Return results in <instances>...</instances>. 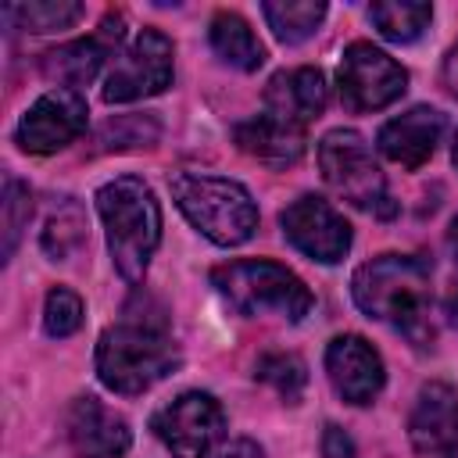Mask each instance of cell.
Segmentation results:
<instances>
[{"label": "cell", "instance_id": "2", "mask_svg": "<svg viewBox=\"0 0 458 458\" xmlns=\"http://www.w3.org/2000/svg\"><path fill=\"white\" fill-rule=\"evenodd\" d=\"M179 369V347L161 315H143L132 304L122 322L107 326L97 340V376L114 394H143Z\"/></svg>", "mask_w": 458, "mask_h": 458}, {"label": "cell", "instance_id": "25", "mask_svg": "<svg viewBox=\"0 0 458 458\" xmlns=\"http://www.w3.org/2000/svg\"><path fill=\"white\" fill-rule=\"evenodd\" d=\"M0 218H4V261L14 254L29 218H32V193L21 179L7 175L4 179V200H0Z\"/></svg>", "mask_w": 458, "mask_h": 458}, {"label": "cell", "instance_id": "10", "mask_svg": "<svg viewBox=\"0 0 458 458\" xmlns=\"http://www.w3.org/2000/svg\"><path fill=\"white\" fill-rule=\"evenodd\" d=\"M86 122H89L86 97L79 89L57 86L21 114L14 140L25 154H54L72 140H79L86 132Z\"/></svg>", "mask_w": 458, "mask_h": 458}, {"label": "cell", "instance_id": "21", "mask_svg": "<svg viewBox=\"0 0 458 458\" xmlns=\"http://www.w3.org/2000/svg\"><path fill=\"white\" fill-rule=\"evenodd\" d=\"M261 14H265L268 29L276 32V39L304 43L318 32V25L326 18V4H315V0H265Z\"/></svg>", "mask_w": 458, "mask_h": 458}, {"label": "cell", "instance_id": "23", "mask_svg": "<svg viewBox=\"0 0 458 458\" xmlns=\"http://www.w3.org/2000/svg\"><path fill=\"white\" fill-rule=\"evenodd\" d=\"M86 240V215L82 208L72 200V197H61L47 218V229H43V250L54 258V261H68Z\"/></svg>", "mask_w": 458, "mask_h": 458}, {"label": "cell", "instance_id": "7", "mask_svg": "<svg viewBox=\"0 0 458 458\" xmlns=\"http://www.w3.org/2000/svg\"><path fill=\"white\" fill-rule=\"evenodd\" d=\"M175 75V47L165 32L143 29L111 64L104 79L107 104H132L154 93H165Z\"/></svg>", "mask_w": 458, "mask_h": 458}, {"label": "cell", "instance_id": "3", "mask_svg": "<svg viewBox=\"0 0 458 458\" xmlns=\"http://www.w3.org/2000/svg\"><path fill=\"white\" fill-rule=\"evenodd\" d=\"M97 211L118 276L140 283L161 243V208L154 190L136 175H118L97 190Z\"/></svg>", "mask_w": 458, "mask_h": 458}, {"label": "cell", "instance_id": "30", "mask_svg": "<svg viewBox=\"0 0 458 458\" xmlns=\"http://www.w3.org/2000/svg\"><path fill=\"white\" fill-rule=\"evenodd\" d=\"M444 311H447V318H451V326H458V286L447 293V301H444Z\"/></svg>", "mask_w": 458, "mask_h": 458}, {"label": "cell", "instance_id": "6", "mask_svg": "<svg viewBox=\"0 0 458 458\" xmlns=\"http://www.w3.org/2000/svg\"><path fill=\"white\" fill-rule=\"evenodd\" d=\"M318 168L326 186L347 204L390 218L397 208L386 190V175L369 147V140L354 129H333L318 140Z\"/></svg>", "mask_w": 458, "mask_h": 458}, {"label": "cell", "instance_id": "9", "mask_svg": "<svg viewBox=\"0 0 458 458\" xmlns=\"http://www.w3.org/2000/svg\"><path fill=\"white\" fill-rule=\"evenodd\" d=\"M336 89H340L344 107L379 111V107H390L394 100H401V93L408 89V72L379 47L358 39L340 57Z\"/></svg>", "mask_w": 458, "mask_h": 458}, {"label": "cell", "instance_id": "14", "mask_svg": "<svg viewBox=\"0 0 458 458\" xmlns=\"http://www.w3.org/2000/svg\"><path fill=\"white\" fill-rule=\"evenodd\" d=\"M68 440L82 458H122L132 444L125 415L107 408L100 397L82 394L68 408Z\"/></svg>", "mask_w": 458, "mask_h": 458}, {"label": "cell", "instance_id": "26", "mask_svg": "<svg viewBox=\"0 0 458 458\" xmlns=\"http://www.w3.org/2000/svg\"><path fill=\"white\" fill-rule=\"evenodd\" d=\"M82 315H86L82 297L75 290H68V286H54L47 293V304H43V329L50 336H57V340L72 336L82 326Z\"/></svg>", "mask_w": 458, "mask_h": 458}, {"label": "cell", "instance_id": "16", "mask_svg": "<svg viewBox=\"0 0 458 458\" xmlns=\"http://www.w3.org/2000/svg\"><path fill=\"white\" fill-rule=\"evenodd\" d=\"M444 136V114L437 107H411L397 118H390L383 129H379V154L390 157L394 165L401 168H419L433 157L437 143Z\"/></svg>", "mask_w": 458, "mask_h": 458}, {"label": "cell", "instance_id": "28", "mask_svg": "<svg viewBox=\"0 0 458 458\" xmlns=\"http://www.w3.org/2000/svg\"><path fill=\"white\" fill-rule=\"evenodd\" d=\"M218 458H265V451L254 444V440H233V444H225L222 451H218Z\"/></svg>", "mask_w": 458, "mask_h": 458}, {"label": "cell", "instance_id": "31", "mask_svg": "<svg viewBox=\"0 0 458 458\" xmlns=\"http://www.w3.org/2000/svg\"><path fill=\"white\" fill-rule=\"evenodd\" d=\"M447 247H451V254H454V261H458V218H454L451 229H447Z\"/></svg>", "mask_w": 458, "mask_h": 458}, {"label": "cell", "instance_id": "15", "mask_svg": "<svg viewBox=\"0 0 458 458\" xmlns=\"http://www.w3.org/2000/svg\"><path fill=\"white\" fill-rule=\"evenodd\" d=\"M122 43V14H107L97 36L64 43L43 57V75L61 82L64 89H79L97 79L100 64L111 57V47Z\"/></svg>", "mask_w": 458, "mask_h": 458}, {"label": "cell", "instance_id": "8", "mask_svg": "<svg viewBox=\"0 0 458 458\" xmlns=\"http://www.w3.org/2000/svg\"><path fill=\"white\" fill-rule=\"evenodd\" d=\"M150 429L172 458H208L225 437V411L211 394L186 390L154 411Z\"/></svg>", "mask_w": 458, "mask_h": 458}, {"label": "cell", "instance_id": "29", "mask_svg": "<svg viewBox=\"0 0 458 458\" xmlns=\"http://www.w3.org/2000/svg\"><path fill=\"white\" fill-rule=\"evenodd\" d=\"M444 86L458 97V43L447 50V57H444Z\"/></svg>", "mask_w": 458, "mask_h": 458}, {"label": "cell", "instance_id": "13", "mask_svg": "<svg viewBox=\"0 0 458 458\" xmlns=\"http://www.w3.org/2000/svg\"><path fill=\"white\" fill-rule=\"evenodd\" d=\"M408 440L419 458H458V390L426 383L408 415Z\"/></svg>", "mask_w": 458, "mask_h": 458}, {"label": "cell", "instance_id": "11", "mask_svg": "<svg viewBox=\"0 0 458 458\" xmlns=\"http://www.w3.org/2000/svg\"><path fill=\"white\" fill-rule=\"evenodd\" d=\"M279 225H283V236L301 254H308L311 261L333 265V261H340L351 250V225H347V218L329 200H322L315 193L297 197L279 215Z\"/></svg>", "mask_w": 458, "mask_h": 458}, {"label": "cell", "instance_id": "4", "mask_svg": "<svg viewBox=\"0 0 458 458\" xmlns=\"http://www.w3.org/2000/svg\"><path fill=\"white\" fill-rule=\"evenodd\" d=\"M168 190L190 225L218 247H240L258 229V204L236 179L179 168L168 175Z\"/></svg>", "mask_w": 458, "mask_h": 458}, {"label": "cell", "instance_id": "18", "mask_svg": "<svg viewBox=\"0 0 458 458\" xmlns=\"http://www.w3.org/2000/svg\"><path fill=\"white\" fill-rule=\"evenodd\" d=\"M329 86L318 68H290L276 72L265 86V107L279 118H290L297 125H308L326 111Z\"/></svg>", "mask_w": 458, "mask_h": 458}, {"label": "cell", "instance_id": "22", "mask_svg": "<svg viewBox=\"0 0 458 458\" xmlns=\"http://www.w3.org/2000/svg\"><path fill=\"white\" fill-rule=\"evenodd\" d=\"M82 14H86V7L79 0H29V4H7L4 7V18L18 21V29H25V32L72 29Z\"/></svg>", "mask_w": 458, "mask_h": 458}, {"label": "cell", "instance_id": "5", "mask_svg": "<svg viewBox=\"0 0 458 458\" xmlns=\"http://www.w3.org/2000/svg\"><path fill=\"white\" fill-rule=\"evenodd\" d=\"M211 286L240 315H279L286 322H301L315 308V297L297 272L261 258L218 265L211 272Z\"/></svg>", "mask_w": 458, "mask_h": 458}, {"label": "cell", "instance_id": "1", "mask_svg": "<svg viewBox=\"0 0 458 458\" xmlns=\"http://www.w3.org/2000/svg\"><path fill=\"white\" fill-rule=\"evenodd\" d=\"M351 297L354 304L401 333L415 347H429L433 329V290H429V268L426 261L411 254H379L365 261L351 276Z\"/></svg>", "mask_w": 458, "mask_h": 458}, {"label": "cell", "instance_id": "32", "mask_svg": "<svg viewBox=\"0 0 458 458\" xmlns=\"http://www.w3.org/2000/svg\"><path fill=\"white\" fill-rule=\"evenodd\" d=\"M451 161H454V168H458V136H454V147H451Z\"/></svg>", "mask_w": 458, "mask_h": 458}, {"label": "cell", "instance_id": "19", "mask_svg": "<svg viewBox=\"0 0 458 458\" xmlns=\"http://www.w3.org/2000/svg\"><path fill=\"white\" fill-rule=\"evenodd\" d=\"M208 39H211V50L240 68V72H258L265 64V47L261 39L254 36V29L236 14V11H218L211 18V29H208Z\"/></svg>", "mask_w": 458, "mask_h": 458}, {"label": "cell", "instance_id": "12", "mask_svg": "<svg viewBox=\"0 0 458 458\" xmlns=\"http://www.w3.org/2000/svg\"><path fill=\"white\" fill-rule=\"evenodd\" d=\"M326 372H329L333 390L347 404H372L386 383V369H383L379 351L358 333H344V336L329 340Z\"/></svg>", "mask_w": 458, "mask_h": 458}, {"label": "cell", "instance_id": "17", "mask_svg": "<svg viewBox=\"0 0 458 458\" xmlns=\"http://www.w3.org/2000/svg\"><path fill=\"white\" fill-rule=\"evenodd\" d=\"M236 143L243 154H250L254 161L268 165V168H286V165H297L304 157V125L290 122V118H279L272 111L265 114H254L247 122L236 125Z\"/></svg>", "mask_w": 458, "mask_h": 458}, {"label": "cell", "instance_id": "27", "mask_svg": "<svg viewBox=\"0 0 458 458\" xmlns=\"http://www.w3.org/2000/svg\"><path fill=\"white\" fill-rule=\"evenodd\" d=\"M322 458H358L354 440L340 426H333V422L322 429Z\"/></svg>", "mask_w": 458, "mask_h": 458}, {"label": "cell", "instance_id": "20", "mask_svg": "<svg viewBox=\"0 0 458 458\" xmlns=\"http://www.w3.org/2000/svg\"><path fill=\"white\" fill-rule=\"evenodd\" d=\"M433 7L419 0H379L369 7V21L390 43H415L429 29Z\"/></svg>", "mask_w": 458, "mask_h": 458}, {"label": "cell", "instance_id": "24", "mask_svg": "<svg viewBox=\"0 0 458 458\" xmlns=\"http://www.w3.org/2000/svg\"><path fill=\"white\" fill-rule=\"evenodd\" d=\"M254 376L261 383H268L286 404H297L304 397V386H308V365L297 358V354H286V351H276V354H265L254 369Z\"/></svg>", "mask_w": 458, "mask_h": 458}]
</instances>
